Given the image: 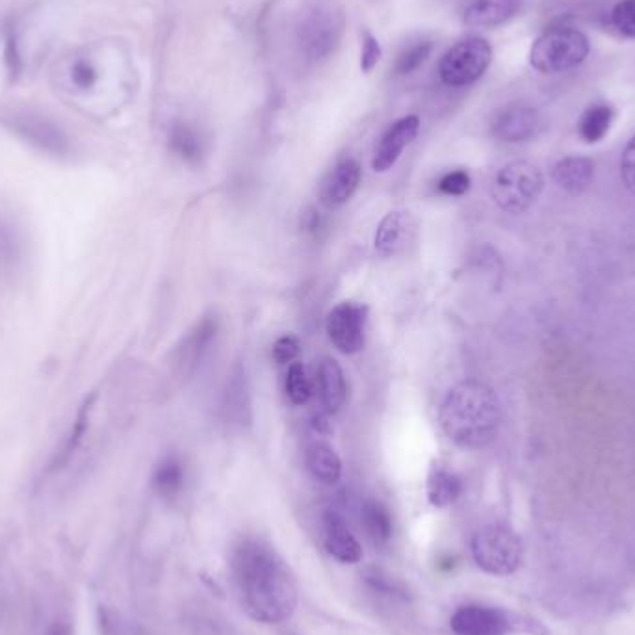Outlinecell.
I'll return each mask as SVG.
<instances>
[{"label":"cell","instance_id":"obj_1","mask_svg":"<svg viewBox=\"0 0 635 635\" xmlns=\"http://www.w3.org/2000/svg\"><path fill=\"white\" fill-rule=\"evenodd\" d=\"M233 574L242 606L251 619L277 624L294 615L298 585L272 546L244 541L234 550Z\"/></svg>","mask_w":635,"mask_h":635},{"label":"cell","instance_id":"obj_2","mask_svg":"<svg viewBox=\"0 0 635 635\" xmlns=\"http://www.w3.org/2000/svg\"><path fill=\"white\" fill-rule=\"evenodd\" d=\"M439 418L450 441L463 448H483L498 433L502 407L491 387L468 379L448 392Z\"/></svg>","mask_w":635,"mask_h":635},{"label":"cell","instance_id":"obj_3","mask_svg":"<svg viewBox=\"0 0 635 635\" xmlns=\"http://www.w3.org/2000/svg\"><path fill=\"white\" fill-rule=\"evenodd\" d=\"M472 556L481 571L494 576L517 572L524 559V543L519 533L506 524H489L472 539Z\"/></svg>","mask_w":635,"mask_h":635},{"label":"cell","instance_id":"obj_4","mask_svg":"<svg viewBox=\"0 0 635 635\" xmlns=\"http://www.w3.org/2000/svg\"><path fill=\"white\" fill-rule=\"evenodd\" d=\"M589 54V39L576 28L558 26L546 30L541 38L533 43L530 60L532 65L545 73L556 75L574 69L584 62Z\"/></svg>","mask_w":635,"mask_h":635},{"label":"cell","instance_id":"obj_5","mask_svg":"<svg viewBox=\"0 0 635 635\" xmlns=\"http://www.w3.org/2000/svg\"><path fill=\"white\" fill-rule=\"evenodd\" d=\"M543 173L532 162L517 160L500 169L493 184L494 201L511 214L532 207L543 192Z\"/></svg>","mask_w":635,"mask_h":635},{"label":"cell","instance_id":"obj_6","mask_svg":"<svg viewBox=\"0 0 635 635\" xmlns=\"http://www.w3.org/2000/svg\"><path fill=\"white\" fill-rule=\"evenodd\" d=\"M491 60L493 49L485 39H463L442 56L439 65L442 82L454 88L474 84L487 71Z\"/></svg>","mask_w":635,"mask_h":635},{"label":"cell","instance_id":"obj_7","mask_svg":"<svg viewBox=\"0 0 635 635\" xmlns=\"http://www.w3.org/2000/svg\"><path fill=\"white\" fill-rule=\"evenodd\" d=\"M344 32V17L333 8H316L299 26L298 41L301 52L311 62L327 60L337 51Z\"/></svg>","mask_w":635,"mask_h":635},{"label":"cell","instance_id":"obj_8","mask_svg":"<svg viewBox=\"0 0 635 635\" xmlns=\"http://www.w3.org/2000/svg\"><path fill=\"white\" fill-rule=\"evenodd\" d=\"M2 121L17 136L47 155L67 156L71 151V143L64 130L47 117L30 112H13L10 116L2 117Z\"/></svg>","mask_w":635,"mask_h":635},{"label":"cell","instance_id":"obj_9","mask_svg":"<svg viewBox=\"0 0 635 635\" xmlns=\"http://www.w3.org/2000/svg\"><path fill=\"white\" fill-rule=\"evenodd\" d=\"M366 307L355 301H344L327 316V333L338 350L346 355L357 353L364 346Z\"/></svg>","mask_w":635,"mask_h":635},{"label":"cell","instance_id":"obj_10","mask_svg":"<svg viewBox=\"0 0 635 635\" xmlns=\"http://www.w3.org/2000/svg\"><path fill=\"white\" fill-rule=\"evenodd\" d=\"M450 624L457 635H506L513 630V615L483 606H463L452 615Z\"/></svg>","mask_w":635,"mask_h":635},{"label":"cell","instance_id":"obj_11","mask_svg":"<svg viewBox=\"0 0 635 635\" xmlns=\"http://www.w3.org/2000/svg\"><path fill=\"white\" fill-rule=\"evenodd\" d=\"M416 221L409 212L396 210L387 214L377 227L374 246L381 257H394L415 240Z\"/></svg>","mask_w":635,"mask_h":635},{"label":"cell","instance_id":"obj_12","mask_svg":"<svg viewBox=\"0 0 635 635\" xmlns=\"http://www.w3.org/2000/svg\"><path fill=\"white\" fill-rule=\"evenodd\" d=\"M491 130L498 140L507 143L526 142L539 130V116L533 108L511 104L493 117Z\"/></svg>","mask_w":635,"mask_h":635},{"label":"cell","instance_id":"obj_13","mask_svg":"<svg viewBox=\"0 0 635 635\" xmlns=\"http://www.w3.org/2000/svg\"><path fill=\"white\" fill-rule=\"evenodd\" d=\"M418 129H420L418 116L402 117L400 121H396L377 143L374 158H372V168L379 173L392 168L398 162L403 149L415 140Z\"/></svg>","mask_w":635,"mask_h":635},{"label":"cell","instance_id":"obj_14","mask_svg":"<svg viewBox=\"0 0 635 635\" xmlns=\"http://www.w3.org/2000/svg\"><path fill=\"white\" fill-rule=\"evenodd\" d=\"M324 543L327 552L342 563L353 565L363 559V548L357 537L335 511H327L324 515Z\"/></svg>","mask_w":635,"mask_h":635},{"label":"cell","instance_id":"obj_15","mask_svg":"<svg viewBox=\"0 0 635 635\" xmlns=\"http://www.w3.org/2000/svg\"><path fill=\"white\" fill-rule=\"evenodd\" d=\"M361 177H363V171L355 160L350 158L340 162L322 182V188H320L322 201L327 207L344 205L359 188Z\"/></svg>","mask_w":635,"mask_h":635},{"label":"cell","instance_id":"obj_16","mask_svg":"<svg viewBox=\"0 0 635 635\" xmlns=\"http://www.w3.org/2000/svg\"><path fill=\"white\" fill-rule=\"evenodd\" d=\"M519 8L520 0H474L465 10V23L476 28L504 25Z\"/></svg>","mask_w":635,"mask_h":635},{"label":"cell","instance_id":"obj_17","mask_svg":"<svg viewBox=\"0 0 635 635\" xmlns=\"http://www.w3.org/2000/svg\"><path fill=\"white\" fill-rule=\"evenodd\" d=\"M95 398H97V394H91L90 398H86L84 403H82V407L78 409L77 418H75L73 426H71L67 437L62 442L60 450L52 455V461L49 463V474H56V472L64 470L69 465V461L73 459V455L77 454L80 444L84 441V435L88 431V426H90V413L91 409H93Z\"/></svg>","mask_w":635,"mask_h":635},{"label":"cell","instance_id":"obj_18","mask_svg":"<svg viewBox=\"0 0 635 635\" xmlns=\"http://www.w3.org/2000/svg\"><path fill=\"white\" fill-rule=\"evenodd\" d=\"M554 181L569 194H582L593 181L595 164L584 156H567L554 166Z\"/></svg>","mask_w":635,"mask_h":635},{"label":"cell","instance_id":"obj_19","mask_svg":"<svg viewBox=\"0 0 635 635\" xmlns=\"http://www.w3.org/2000/svg\"><path fill=\"white\" fill-rule=\"evenodd\" d=\"M216 318H205L201 324L195 325L194 331L184 338L181 348L177 351V364L181 372H192L195 364L201 361L203 353L207 351L212 338L216 337Z\"/></svg>","mask_w":635,"mask_h":635},{"label":"cell","instance_id":"obj_20","mask_svg":"<svg viewBox=\"0 0 635 635\" xmlns=\"http://www.w3.org/2000/svg\"><path fill=\"white\" fill-rule=\"evenodd\" d=\"M318 383H320V396L327 411L331 413L340 411V407L346 402V379L340 364L335 359L331 357L322 359L318 368Z\"/></svg>","mask_w":635,"mask_h":635},{"label":"cell","instance_id":"obj_21","mask_svg":"<svg viewBox=\"0 0 635 635\" xmlns=\"http://www.w3.org/2000/svg\"><path fill=\"white\" fill-rule=\"evenodd\" d=\"M307 468L314 480L325 485H335L342 476V461L337 452L324 442H316L307 448Z\"/></svg>","mask_w":635,"mask_h":635},{"label":"cell","instance_id":"obj_22","mask_svg":"<svg viewBox=\"0 0 635 635\" xmlns=\"http://www.w3.org/2000/svg\"><path fill=\"white\" fill-rule=\"evenodd\" d=\"M361 520L368 539L377 546L387 545L392 537V517L389 509L379 500H366L361 509Z\"/></svg>","mask_w":635,"mask_h":635},{"label":"cell","instance_id":"obj_23","mask_svg":"<svg viewBox=\"0 0 635 635\" xmlns=\"http://www.w3.org/2000/svg\"><path fill=\"white\" fill-rule=\"evenodd\" d=\"M463 483L454 472L446 468L435 467L428 478V500L431 506L448 507L461 496Z\"/></svg>","mask_w":635,"mask_h":635},{"label":"cell","instance_id":"obj_24","mask_svg":"<svg viewBox=\"0 0 635 635\" xmlns=\"http://www.w3.org/2000/svg\"><path fill=\"white\" fill-rule=\"evenodd\" d=\"M169 147L175 155L181 156L182 160L197 164L203 156V140L197 134V130L192 129L186 123H175L169 132Z\"/></svg>","mask_w":635,"mask_h":635},{"label":"cell","instance_id":"obj_25","mask_svg":"<svg viewBox=\"0 0 635 635\" xmlns=\"http://www.w3.org/2000/svg\"><path fill=\"white\" fill-rule=\"evenodd\" d=\"M184 483V468L177 457H166L158 463L153 474V487L162 498H173L181 493Z\"/></svg>","mask_w":635,"mask_h":635},{"label":"cell","instance_id":"obj_26","mask_svg":"<svg viewBox=\"0 0 635 635\" xmlns=\"http://www.w3.org/2000/svg\"><path fill=\"white\" fill-rule=\"evenodd\" d=\"M613 121V110L608 104H595L591 106L580 121V134L585 142H600L606 132L610 130Z\"/></svg>","mask_w":635,"mask_h":635},{"label":"cell","instance_id":"obj_27","mask_svg":"<svg viewBox=\"0 0 635 635\" xmlns=\"http://www.w3.org/2000/svg\"><path fill=\"white\" fill-rule=\"evenodd\" d=\"M311 392V381L307 377L305 368L298 363L292 364L288 368V376H286V394H288L290 402L303 405V403L309 402Z\"/></svg>","mask_w":635,"mask_h":635},{"label":"cell","instance_id":"obj_28","mask_svg":"<svg viewBox=\"0 0 635 635\" xmlns=\"http://www.w3.org/2000/svg\"><path fill=\"white\" fill-rule=\"evenodd\" d=\"M431 51H433V45H431L429 41L416 43V45L409 47L407 51H403L402 54L398 56L396 71H398L400 75H411V73H415L416 69L428 60Z\"/></svg>","mask_w":635,"mask_h":635},{"label":"cell","instance_id":"obj_29","mask_svg":"<svg viewBox=\"0 0 635 635\" xmlns=\"http://www.w3.org/2000/svg\"><path fill=\"white\" fill-rule=\"evenodd\" d=\"M366 584L370 585L377 593H383V595H390V597H405V589L402 584L394 578H390L389 574L385 572L372 571L366 572Z\"/></svg>","mask_w":635,"mask_h":635},{"label":"cell","instance_id":"obj_30","mask_svg":"<svg viewBox=\"0 0 635 635\" xmlns=\"http://www.w3.org/2000/svg\"><path fill=\"white\" fill-rule=\"evenodd\" d=\"M437 188L444 195H465L470 190V175L463 169L450 171L442 175Z\"/></svg>","mask_w":635,"mask_h":635},{"label":"cell","instance_id":"obj_31","mask_svg":"<svg viewBox=\"0 0 635 635\" xmlns=\"http://www.w3.org/2000/svg\"><path fill=\"white\" fill-rule=\"evenodd\" d=\"M613 25L623 34L635 38V0H624L613 10Z\"/></svg>","mask_w":635,"mask_h":635},{"label":"cell","instance_id":"obj_32","mask_svg":"<svg viewBox=\"0 0 635 635\" xmlns=\"http://www.w3.org/2000/svg\"><path fill=\"white\" fill-rule=\"evenodd\" d=\"M381 60V45L370 32H364L363 49H361V69L363 73H372Z\"/></svg>","mask_w":635,"mask_h":635},{"label":"cell","instance_id":"obj_33","mask_svg":"<svg viewBox=\"0 0 635 635\" xmlns=\"http://www.w3.org/2000/svg\"><path fill=\"white\" fill-rule=\"evenodd\" d=\"M299 355L298 338L292 335L277 338V342L273 344V359L279 364L292 363Z\"/></svg>","mask_w":635,"mask_h":635},{"label":"cell","instance_id":"obj_34","mask_svg":"<svg viewBox=\"0 0 635 635\" xmlns=\"http://www.w3.org/2000/svg\"><path fill=\"white\" fill-rule=\"evenodd\" d=\"M621 175L626 188L635 195V138L626 145L621 158Z\"/></svg>","mask_w":635,"mask_h":635},{"label":"cell","instance_id":"obj_35","mask_svg":"<svg viewBox=\"0 0 635 635\" xmlns=\"http://www.w3.org/2000/svg\"><path fill=\"white\" fill-rule=\"evenodd\" d=\"M73 82L77 84L78 88H82V90H88L91 88L93 84H95V80H97V73H95V69L91 67L88 62H77L75 67H73Z\"/></svg>","mask_w":635,"mask_h":635},{"label":"cell","instance_id":"obj_36","mask_svg":"<svg viewBox=\"0 0 635 635\" xmlns=\"http://www.w3.org/2000/svg\"><path fill=\"white\" fill-rule=\"evenodd\" d=\"M6 64H8V69H10V75L13 78L19 77V73H21V56H19V51H17V41H15V36H13L12 32L8 34V41H6Z\"/></svg>","mask_w":635,"mask_h":635},{"label":"cell","instance_id":"obj_37","mask_svg":"<svg viewBox=\"0 0 635 635\" xmlns=\"http://www.w3.org/2000/svg\"><path fill=\"white\" fill-rule=\"evenodd\" d=\"M303 227L311 233H316L320 229V216L316 210H309V214H305V221H303Z\"/></svg>","mask_w":635,"mask_h":635},{"label":"cell","instance_id":"obj_38","mask_svg":"<svg viewBox=\"0 0 635 635\" xmlns=\"http://www.w3.org/2000/svg\"><path fill=\"white\" fill-rule=\"evenodd\" d=\"M47 635H71V628H69V624L56 623Z\"/></svg>","mask_w":635,"mask_h":635}]
</instances>
